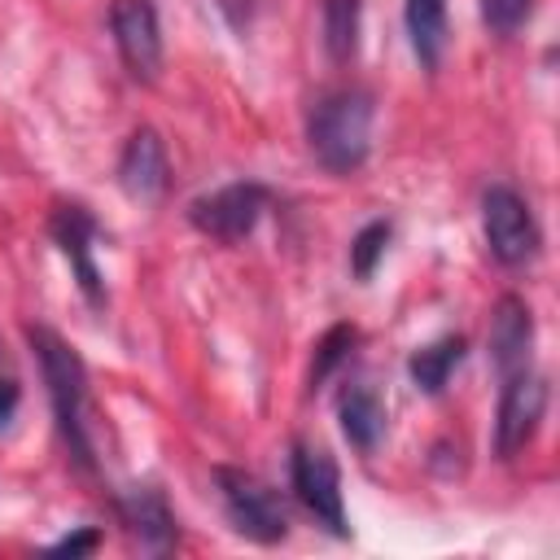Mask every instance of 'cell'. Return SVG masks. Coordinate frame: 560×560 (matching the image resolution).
I'll list each match as a JSON object with an SVG mask.
<instances>
[{"mask_svg":"<svg viewBox=\"0 0 560 560\" xmlns=\"http://www.w3.org/2000/svg\"><path fill=\"white\" fill-rule=\"evenodd\" d=\"M389 241H394V223H389V219L363 223V228L354 232V241H350V271H354L359 280H372V271H376V262L385 258Z\"/></svg>","mask_w":560,"mask_h":560,"instance_id":"obj_18","label":"cell"},{"mask_svg":"<svg viewBox=\"0 0 560 560\" xmlns=\"http://www.w3.org/2000/svg\"><path fill=\"white\" fill-rule=\"evenodd\" d=\"M48 232H52L57 249L66 254V262H70V271H74L79 293L88 298V306H96V311H101V306H105V280H101L96 258H92L96 236H101V223L92 219V210H88V206H79V201H61V206L52 210V219H48Z\"/></svg>","mask_w":560,"mask_h":560,"instance_id":"obj_8","label":"cell"},{"mask_svg":"<svg viewBox=\"0 0 560 560\" xmlns=\"http://www.w3.org/2000/svg\"><path fill=\"white\" fill-rule=\"evenodd\" d=\"M109 31H114L122 66L136 79L153 83L162 70V22H158L153 0H114L109 4Z\"/></svg>","mask_w":560,"mask_h":560,"instance_id":"obj_9","label":"cell"},{"mask_svg":"<svg viewBox=\"0 0 560 560\" xmlns=\"http://www.w3.org/2000/svg\"><path fill=\"white\" fill-rule=\"evenodd\" d=\"M289 481H293L298 503L328 534H337V538L350 534V525H346V499H341V472H337V459L324 446L298 442L293 455H289Z\"/></svg>","mask_w":560,"mask_h":560,"instance_id":"obj_6","label":"cell"},{"mask_svg":"<svg viewBox=\"0 0 560 560\" xmlns=\"http://www.w3.org/2000/svg\"><path fill=\"white\" fill-rule=\"evenodd\" d=\"M319 31H324V52L337 66H350L359 57V35H363V0H324L319 4Z\"/></svg>","mask_w":560,"mask_h":560,"instance_id":"obj_16","label":"cell"},{"mask_svg":"<svg viewBox=\"0 0 560 560\" xmlns=\"http://www.w3.org/2000/svg\"><path fill=\"white\" fill-rule=\"evenodd\" d=\"M402 18H407V39H411L416 61L424 70H438L442 66V52H446V39H451L446 0H407Z\"/></svg>","mask_w":560,"mask_h":560,"instance_id":"obj_15","label":"cell"},{"mask_svg":"<svg viewBox=\"0 0 560 560\" xmlns=\"http://www.w3.org/2000/svg\"><path fill=\"white\" fill-rule=\"evenodd\" d=\"M118 188L131 201H158L171 188V158L153 127L131 131L122 158H118Z\"/></svg>","mask_w":560,"mask_h":560,"instance_id":"obj_10","label":"cell"},{"mask_svg":"<svg viewBox=\"0 0 560 560\" xmlns=\"http://www.w3.org/2000/svg\"><path fill=\"white\" fill-rule=\"evenodd\" d=\"M359 346V328L354 324H332L319 341H315V354H311V372H306V385L311 389H319L346 359H350V350Z\"/></svg>","mask_w":560,"mask_h":560,"instance_id":"obj_17","label":"cell"},{"mask_svg":"<svg viewBox=\"0 0 560 560\" xmlns=\"http://www.w3.org/2000/svg\"><path fill=\"white\" fill-rule=\"evenodd\" d=\"M118 516L131 529V538L144 551H171L179 538V521L166 503V494L158 486H131L118 494Z\"/></svg>","mask_w":560,"mask_h":560,"instance_id":"obj_12","label":"cell"},{"mask_svg":"<svg viewBox=\"0 0 560 560\" xmlns=\"http://www.w3.org/2000/svg\"><path fill=\"white\" fill-rule=\"evenodd\" d=\"M267 201H271V192H267L262 184L236 179V184H223V188H214V192H206V197H192V201H188V223H192L201 236H210V241L236 245V241H245V236L258 228Z\"/></svg>","mask_w":560,"mask_h":560,"instance_id":"obj_5","label":"cell"},{"mask_svg":"<svg viewBox=\"0 0 560 560\" xmlns=\"http://www.w3.org/2000/svg\"><path fill=\"white\" fill-rule=\"evenodd\" d=\"M490 363L499 376H512L521 368H529V350H534V311L525 306V298L508 293L494 302V315H490Z\"/></svg>","mask_w":560,"mask_h":560,"instance_id":"obj_11","label":"cell"},{"mask_svg":"<svg viewBox=\"0 0 560 560\" xmlns=\"http://www.w3.org/2000/svg\"><path fill=\"white\" fill-rule=\"evenodd\" d=\"M101 547V529H79V534H66L48 547V556H88Z\"/></svg>","mask_w":560,"mask_h":560,"instance_id":"obj_20","label":"cell"},{"mask_svg":"<svg viewBox=\"0 0 560 560\" xmlns=\"http://www.w3.org/2000/svg\"><path fill=\"white\" fill-rule=\"evenodd\" d=\"M214 486H219V499H223V512H228L232 529L245 534L249 542L271 547V542H280L289 534V512H284L280 494L262 477L219 464L214 468Z\"/></svg>","mask_w":560,"mask_h":560,"instance_id":"obj_3","label":"cell"},{"mask_svg":"<svg viewBox=\"0 0 560 560\" xmlns=\"http://www.w3.org/2000/svg\"><path fill=\"white\" fill-rule=\"evenodd\" d=\"M337 420H341V433L354 451H376V442L385 438V402L376 394V385L368 381H346L341 394H337Z\"/></svg>","mask_w":560,"mask_h":560,"instance_id":"obj_13","label":"cell"},{"mask_svg":"<svg viewBox=\"0 0 560 560\" xmlns=\"http://www.w3.org/2000/svg\"><path fill=\"white\" fill-rule=\"evenodd\" d=\"M481 18L494 35H512L529 18V0H481Z\"/></svg>","mask_w":560,"mask_h":560,"instance_id":"obj_19","label":"cell"},{"mask_svg":"<svg viewBox=\"0 0 560 560\" xmlns=\"http://www.w3.org/2000/svg\"><path fill=\"white\" fill-rule=\"evenodd\" d=\"M481 232H486L490 254L503 267H525L542 245V232L534 223L529 201L508 184H490L481 192Z\"/></svg>","mask_w":560,"mask_h":560,"instance_id":"obj_4","label":"cell"},{"mask_svg":"<svg viewBox=\"0 0 560 560\" xmlns=\"http://www.w3.org/2000/svg\"><path fill=\"white\" fill-rule=\"evenodd\" d=\"M464 354H468V341H464L459 332H446V337H438V341L411 350V359H407V376H411V385H416L420 394L433 398V394L446 389V381L455 376V368L464 363Z\"/></svg>","mask_w":560,"mask_h":560,"instance_id":"obj_14","label":"cell"},{"mask_svg":"<svg viewBox=\"0 0 560 560\" xmlns=\"http://www.w3.org/2000/svg\"><path fill=\"white\" fill-rule=\"evenodd\" d=\"M18 402H22V389H18V381H0V429H9V420H13Z\"/></svg>","mask_w":560,"mask_h":560,"instance_id":"obj_21","label":"cell"},{"mask_svg":"<svg viewBox=\"0 0 560 560\" xmlns=\"http://www.w3.org/2000/svg\"><path fill=\"white\" fill-rule=\"evenodd\" d=\"M372 118H376L372 92H363V88L324 92L306 114V144H311L315 162L332 175L359 171L372 149Z\"/></svg>","mask_w":560,"mask_h":560,"instance_id":"obj_2","label":"cell"},{"mask_svg":"<svg viewBox=\"0 0 560 560\" xmlns=\"http://www.w3.org/2000/svg\"><path fill=\"white\" fill-rule=\"evenodd\" d=\"M542 411H547V381L529 368L503 376V394H499V416H494V455L499 459H512L521 455L538 424H542Z\"/></svg>","mask_w":560,"mask_h":560,"instance_id":"obj_7","label":"cell"},{"mask_svg":"<svg viewBox=\"0 0 560 560\" xmlns=\"http://www.w3.org/2000/svg\"><path fill=\"white\" fill-rule=\"evenodd\" d=\"M26 341L39 359L48 402H52V416H57V429H61V442H66L70 459L83 472H92L96 468V446H92V433H88V368H83L79 350L44 324H31Z\"/></svg>","mask_w":560,"mask_h":560,"instance_id":"obj_1","label":"cell"}]
</instances>
